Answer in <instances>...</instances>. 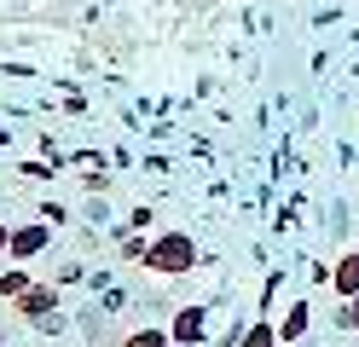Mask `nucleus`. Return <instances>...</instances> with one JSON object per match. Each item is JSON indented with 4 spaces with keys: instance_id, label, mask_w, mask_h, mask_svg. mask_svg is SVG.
<instances>
[{
    "instance_id": "nucleus-9",
    "label": "nucleus",
    "mask_w": 359,
    "mask_h": 347,
    "mask_svg": "<svg viewBox=\"0 0 359 347\" xmlns=\"http://www.w3.org/2000/svg\"><path fill=\"white\" fill-rule=\"evenodd\" d=\"M29 290V272H6V278H0V301H6V295H24Z\"/></svg>"
},
{
    "instance_id": "nucleus-12",
    "label": "nucleus",
    "mask_w": 359,
    "mask_h": 347,
    "mask_svg": "<svg viewBox=\"0 0 359 347\" xmlns=\"http://www.w3.org/2000/svg\"><path fill=\"white\" fill-rule=\"evenodd\" d=\"M168 347H180V341H168Z\"/></svg>"
},
{
    "instance_id": "nucleus-6",
    "label": "nucleus",
    "mask_w": 359,
    "mask_h": 347,
    "mask_svg": "<svg viewBox=\"0 0 359 347\" xmlns=\"http://www.w3.org/2000/svg\"><path fill=\"white\" fill-rule=\"evenodd\" d=\"M307 318H313V307H307V301H296V307H290V318L278 324V341H296V336H307Z\"/></svg>"
},
{
    "instance_id": "nucleus-1",
    "label": "nucleus",
    "mask_w": 359,
    "mask_h": 347,
    "mask_svg": "<svg viewBox=\"0 0 359 347\" xmlns=\"http://www.w3.org/2000/svg\"><path fill=\"white\" fill-rule=\"evenodd\" d=\"M203 254H197V243L186 238V231H163V238L151 243V254H145V266L156 272V278H180V272H191Z\"/></svg>"
},
{
    "instance_id": "nucleus-5",
    "label": "nucleus",
    "mask_w": 359,
    "mask_h": 347,
    "mask_svg": "<svg viewBox=\"0 0 359 347\" xmlns=\"http://www.w3.org/2000/svg\"><path fill=\"white\" fill-rule=\"evenodd\" d=\"M330 284H336V295H342V301H353V295H359V254H342V261H336Z\"/></svg>"
},
{
    "instance_id": "nucleus-11",
    "label": "nucleus",
    "mask_w": 359,
    "mask_h": 347,
    "mask_svg": "<svg viewBox=\"0 0 359 347\" xmlns=\"http://www.w3.org/2000/svg\"><path fill=\"white\" fill-rule=\"evenodd\" d=\"M6 254H12V231L0 226V261H6Z\"/></svg>"
},
{
    "instance_id": "nucleus-2",
    "label": "nucleus",
    "mask_w": 359,
    "mask_h": 347,
    "mask_svg": "<svg viewBox=\"0 0 359 347\" xmlns=\"http://www.w3.org/2000/svg\"><path fill=\"white\" fill-rule=\"evenodd\" d=\"M203 330H209V313H203V307L174 313V324H168V336H174L180 347H197V341H203Z\"/></svg>"
},
{
    "instance_id": "nucleus-10",
    "label": "nucleus",
    "mask_w": 359,
    "mask_h": 347,
    "mask_svg": "<svg viewBox=\"0 0 359 347\" xmlns=\"http://www.w3.org/2000/svg\"><path fill=\"white\" fill-rule=\"evenodd\" d=\"M342 324H348V330L359 336V295H353V301H348V307H342Z\"/></svg>"
},
{
    "instance_id": "nucleus-3",
    "label": "nucleus",
    "mask_w": 359,
    "mask_h": 347,
    "mask_svg": "<svg viewBox=\"0 0 359 347\" xmlns=\"http://www.w3.org/2000/svg\"><path fill=\"white\" fill-rule=\"evenodd\" d=\"M53 307H58V290L53 284H29L24 295H18V313H24V318H53Z\"/></svg>"
},
{
    "instance_id": "nucleus-7",
    "label": "nucleus",
    "mask_w": 359,
    "mask_h": 347,
    "mask_svg": "<svg viewBox=\"0 0 359 347\" xmlns=\"http://www.w3.org/2000/svg\"><path fill=\"white\" fill-rule=\"evenodd\" d=\"M168 341H174L168 330H140V336H128L122 347H168Z\"/></svg>"
},
{
    "instance_id": "nucleus-8",
    "label": "nucleus",
    "mask_w": 359,
    "mask_h": 347,
    "mask_svg": "<svg viewBox=\"0 0 359 347\" xmlns=\"http://www.w3.org/2000/svg\"><path fill=\"white\" fill-rule=\"evenodd\" d=\"M243 347H278V330H266V324H255V330H243Z\"/></svg>"
},
{
    "instance_id": "nucleus-4",
    "label": "nucleus",
    "mask_w": 359,
    "mask_h": 347,
    "mask_svg": "<svg viewBox=\"0 0 359 347\" xmlns=\"http://www.w3.org/2000/svg\"><path fill=\"white\" fill-rule=\"evenodd\" d=\"M47 238H53L47 226H18V231H12V261H29V254H41V249H47Z\"/></svg>"
}]
</instances>
